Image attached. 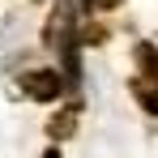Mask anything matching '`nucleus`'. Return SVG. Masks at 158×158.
I'll list each match as a JSON object with an SVG mask.
<instances>
[{
	"label": "nucleus",
	"mask_w": 158,
	"mask_h": 158,
	"mask_svg": "<svg viewBox=\"0 0 158 158\" xmlns=\"http://www.w3.org/2000/svg\"><path fill=\"white\" fill-rule=\"evenodd\" d=\"M60 90H64V77L56 69H30V73H22V94L34 98V103H56Z\"/></svg>",
	"instance_id": "f03ea898"
},
{
	"label": "nucleus",
	"mask_w": 158,
	"mask_h": 158,
	"mask_svg": "<svg viewBox=\"0 0 158 158\" xmlns=\"http://www.w3.org/2000/svg\"><path fill=\"white\" fill-rule=\"evenodd\" d=\"M77 115H81V103L60 107L52 120H47V137H52V141H69V137H73V128H77Z\"/></svg>",
	"instance_id": "7ed1b4c3"
},
{
	"label": "nucleus",
	"mask_w": 158,
	"mask_h": 158,
	"mask_svg": "<svg viewBox=\"0 0 158 158\" xmlns=\"http://www.w3.org/2000/svg\"><path fill=\"white\" fill-rule=\"evenodd\" d=\"M43 43L64 60V73H69L64 85L77 90V85H81V64H77L81 34H77V9H73L69 0H56V4H52V17H47V26H43Z\"/></svg>",
	"instance_id": "f257e3e1"
},
{
	"label": "nucleus",
	"mask_w": 158,
	"mask_h": 158,
	"mask_svg": "<svg viewBox=\"0 0 158 158\" xmlns=\"http://www.w3.org/2000/svg\"><path fill=\"white\" fill-rule=\"evenodd\" d=\"M124 0H81V9H98V13H111V9H120Z\"/></svg>",
	"instance_id": "0eeeda50"
},
{
	"label": "nucleus",
	"mask_w": 158,
	"mask_h": 158,
	"mask_svg": "<svg viewBox=\"0 0 158 158\" xmlns=\"http://www.w3.org/2000/svg\"><path fill=\"white\" fill-rule=\"evenodd\" d=\"M77 34H81V43H85V47H98V43H107V30H103V26H81Z\"/></svg>",
	"instance_id": "423d86ee"
},
{
	"label": "nucleus",
	"mask_w": 158,
	"mask_h": 158,
	"mask_svg": "<svg viewBox=\"0 0 158 158\" xmlns=\"http://www.w3.org/2000/svg\"><path fill=\"white\" fill-rule=\"evenodd\" d=\"M128 94L137 98V107H141L145 115H158V85H150L145 77H132L128 81Z\"/></svg>",
	"instance_id": "39448f33"
},
{
	"label": "nucleus",
	"mask_w": 158,
	"mask_h": 158,
	"mask_svg": "<svg viewBox=\"0 0 158 158\" xmlns=\"http://www.w3.org/2000/svg\"><path fill=\"white\" fill-rule=\"evenodd\" d=\"M132 60H137V77H145L150 85H158V43H137Z\"/></svg>",
	"instance_id": "20e7f679"
},
{
	"label": "nucleus",
	"mask_w": 158,
	"mask_h": 158,
	"mask_svg": "<svg viewBox=\"0 0 158 158\" xmlns=\"http://www.w3.org/2000/svg\"><path fill=\"white\" fill-rule=\"evenodd\" d=\"M43 158H64V154H60V145H47V150H43Z\"/></svg>",
	"instance_id": "6e6552de"
}]
</instances>
